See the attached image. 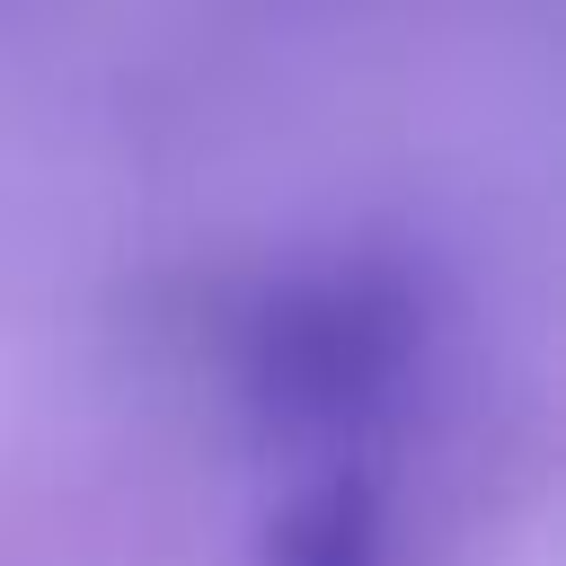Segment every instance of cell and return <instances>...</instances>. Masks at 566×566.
Listing matches in <instances>:
<instances>
[]
</instances>
